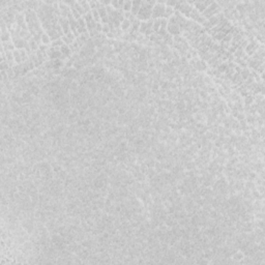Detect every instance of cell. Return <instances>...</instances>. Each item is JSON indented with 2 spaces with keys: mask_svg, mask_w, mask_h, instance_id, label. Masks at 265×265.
<instances>
[{
  "mask_svg": "<svg viewBox=\"0 0 265 265\" xmlns=\"http://www.w3.org/2000/svg\"><path fill=\"white\" fill-rule=\"evenodd\" d=\"M74 6H75L76 9H77L78 12H80V15H81L82 17H83L84 15H85V12H84L83 7H82V5H81V4H80V2H79V1H74Z\"/></svg>",
  "mask_w": 265,
  "mask_h": 265,
  "instance_id": "11",
  "label": "cell"
},
{
  "mask_svg": "<svg viewBox=\"0 0 265 265\" xmlns=\"http://www.w3.org/2000/svg\"><path fill=\"white\" fill-rule=\"evenodd\" d=\"M132 4V1H124V3H123V7H122L123 12H131Z\"/></svg>",
  "mask_w": 265,
  "mask_h": 265,
  "instance_id": "12",
  "label": "cell"
},
{
  "mask_svg": "<svg viewBox=\"0 0 265 265\" xmlns=\"http://www.w3.org/2000/svg\"><path fill=\"white\" fill-rule=\"evenodd\" d=\"M80 4L82 5V7H83L84 12H85V14H87V12H91V8H90V5H89V2L88 1H79Z\"/></svg>",
  "mask_w": 265,
  "mask_h": 265,
  "instance_id": "10",
  "label": "cell"
},
{
  "mask_svg": "<svg viewBox=\"0 0 265 265\" xmlns=\"http://www.w3.org/2000/svg\"><path fill=\"white\" fill-rule=\"evenodd\" d=\"M166 9V1H155V4L152 8V20H157V19H163L165 15Z\"/></svg>",
  "mask_w": 265,
  "mask_h": 265,
  "instance_id": "2",
  "label": "cell"
},
{
  "mask_svg": "<svg viewBox=\"0 0 265 265\" xmlns=\"http://www.w3.org/2000/svg\"><path fill=\"white\" fill-rule=\"evenodd\" d=\"M192 3H193V6H194L199 12L202 14V12H203L204 10L212 3V1H195V2H192Z\"/></svg>",
  "mask_w": 265,
  "mask_h": 265,
  "instance_id": "4",
  "label": "cell"
},
{
  "mask_svg": "<svg viewBox=\"0 0 265 265\" xmlns=\"http://www.w3.org/2000/svg\"><path fill=\"white\" fill-rule=\"evenodd\" d=\"M12 54H14V60H15V63L16 64H21L23 63V60L22 57H21V53H20V50H15L12 51Z\"/></svg>",
  "mask_w": 265,
  "mask_h": 265,
  "instance_id": "8",
  "label": "cell"
},
{
  "mask_svg": "<svg viewBox=\"0 0 265 265\" xmlns=\"http://www.w3.org/2000/svg\"><path fill=\"white\" fill-rule=\"evenodd\" d=\"M243 257H245V255H243L242 252H237V253H235L234 255H233V258H234L235 260H237V261L242 260Z\"/></svg>",
  "mask_w": 265,
  "mask_h": 265,
  "instance_id": "13",
  "label": "cell"
},
{
  "mask_svg": "<svg viewBox=\"0 0 265 265\" xmlns=\"http://www.w3.org/2000/svg\"><path fill=\"white\" fill-rule=\"evenodd\" d=\"M59 25L61 26L62 30H63L64 35H66L67 33L71 32V26H69V22H68V19L63 18V17H60L59 18Z\"/></svg>",
  "mask_w": 265,
  "mask_h": 265,
  "instance_id": "5",
  "label": "cell"
},
{
  "mask_svg": "<svg viewBox=\"0 0 265 265\" xmlns=\"http://www.w3.org/2000/svg\"><path fill=\"white\" fill-rule=\"evenodd\" d=\"M155 4V1H142L141 7L137 15V19L141 22L148 21L152 16V8Z\"/></svg>",
  "mask_w": 265,
  "mask_h": 265,
  "instance_id": "1",
  "label": "cell"
},
{
  "mask_svg": "<svg viewBox=\"0 0 265 265\" xmlns=\"http://www.w3.org/2000/svg\"><path fill=\"white\" fill-rule=\"evenodd\" d=\"M222 10H223L222 7L218 5V2L212 1V3L210 4L203 12H202V15H203V17L206 19V20H208V19L211 18V17L216 16V15H218L220 12H222Z\"/></svg>",
  "mask_w": 265,
  "mask_h": 265,
  "instance_id": "3",
  "label": "cell"
},
{
  "mask_svg": "<svg viewBox=\"0 0 265 265\" xmlns=\"http://www.w3.org/2000/svg\"><path fill=\"white\" fill-rule=\"evenodd\" d=\"M141 3H142V1H140V0H138V1H132V9H131V12H132V16L137 17V15H138L139 10H140Z\"/></svg>",
  "mask_w": 265,
  "mask_h": 265,
  "instance_id": "6",
  "label": "cell"
},
{
  "mask_svg": "<svg viewBox=\"0 0 265 265\" xmlns=\"http://www.w3.org/2000/svg\"><path fill=\"white\" fill-rule=\"evenodd\" d=\"M123 3H124V1H111V6H112L114 9L122 10Z\"/></svg>",
  "mask_w": 265,
  "mask_h": 265,
  "instance_id": "9",
  "label": "cell"
},
{
  "mask_svg": "<svg viewBox=\"0 0 265 265\" xmlns=\"http://www.w3.org/2000/svg\"><path fill=\"white\" fill-rule=\"evenodd\" d=\"M41 45H46V46H49L52 44V39L51 37L49 36V35L47 34L46 32H44L43 34H41Z\"/></svg>",
  "mask_w": 265,
  "mask_h": 265,
  "instance_id": "7",
  "label": "cell"
}]
</instances>
